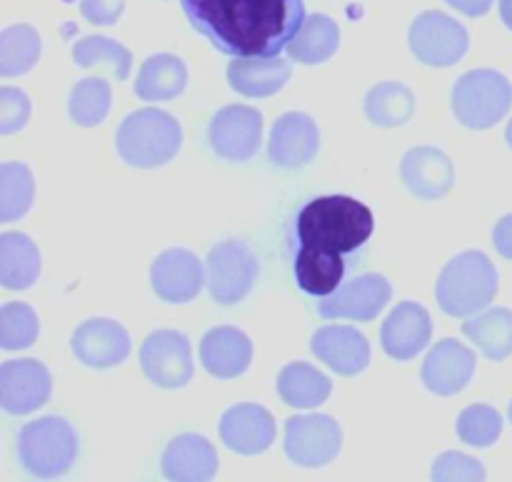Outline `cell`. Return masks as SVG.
I'll return each mask as SVG.
<instances>
[{"label": "cell", "mask_w": 512, "mask_h": 482, "mask_svg": "<svg viewBox=\"0 0 512 482\" xmlns=\"http://www.w3.org/2000/svg\"><path fill=\"white\" fill-rule=\"evenodd\" d=\"M40 323L28 303H5L0 308V348L25 350L38 340Z\"/></svg>", "instance_id": "d590c367"}, {"label": "cell", "mask_w": 512, "mask_h": 482, "mask_svg": "<svg viewBox=\"0 0 512 482\" xmlns=\"http://www.w3.org/2000/svg\"><path fill=\"white\" fill-rule=\"evenodd\" d=\"M125 0H83L80 13L93 25H113L123 15Z\"/></svg>", "instance_id": "ab89813d"}, {"label": "cell", "mask_w": 512, "mask_h": 482, "mask_svg": "<svg viewBox=\"0 0 512 482\" xmlns=\"http://www.w3.org/2000/svg\"><path fill=\"white\" fill-rule=\"evenodd\" d=\"M400 178L405 188L420 200H440L453 190V160L433 145H415L403 155Z\"/></svg>", "instance_id": "d6986e66"}, {"label": "cell", "mask_w": 512, "mask_h": 482, "mask_svg": "<svg viewBox=\"0 0 512 482\" xmlns=\"http://www.w3.org/2000/svg\"><path fill=\"white\" fill-rule=\"evenodd\" d=\"M485 478H488V473L478 458L455 453V450L440 455L433 463V473H430L433 482H485Z\"/></svg>", "instance_id": "74e56055"}, {"label": "cell", "mask_w": 512, "mask_h": 482, "mask_svg": "<svg viewBox=\"0 0 512 482\" xmlns=\"http://www.w3.org/2000/svg\"><path fill=\"white\" fill-rule=\"evenodd\" d=\"M70 348L88 368H115L130 355V335L118 320L90 318L73 330Z\"/></svg>", "instance_id": "9a60e30c"}, {"label": "cell", "mask_w": 512, "mask_h": 482, "mask_svg": "<svg viewBox=\"0 0 512 482\" xmlns=\"http://www.w3.org/2000/svg\"><path fill=\"white\" fill-rule=\"evenodd\" d=\"M40 35L30 25H10L0 33V75L15 78L23 75L38 63L40 58Z\"/></svg>", "instance_id": "d6a6232c"}, {"label": "cell", "mask_w": 512, "mask_h": 482, "mask_svg": "<svg viewBox=\"0 0 512 482\" xmlns=\"http://www.w3.org/2000/svg\"><path fill=\"white\" fill-rule=\"evenodd\" d=\"M505 140H508V145H510V150H512V118H510L508 128H505Z\"/></svg>", "instance_id": "ee69618b"}, {"label": "cell", "mask_w": 512, "mask_h": 482, "mask_svg": "<svg viewBox=\"0 0 512 482\" xmlns=\"http://www.w3.org/2000/svg\"><path fill=\"white\" fill-rule=\"evenodd\" d=\"M445 3L453 5L463 15H470V18H480V15H485L493 8L495 0H445Z\"/></svg>", "instance_id": "b9f144b4"}, {"label": "cell", "mask_w": 512, "mask_h": 482, "mask_svg": "<svg viewBox=\"0 0 512 482\" xmlns=\"http://www.w3.org/2000/svg\"><path fill=\"white\" fill-rule=\"evenodd\" d=\"M493 245L505 260H512V213L500 218L493 228Z\"/></svg>", "instance_id": "60d3db41"}, {"label": "cell", "mask_w": 512, "mask_h": 482, "mask_svg": "<svg viewBox=\"0 0 512 482\" xmlns=\"http://www.w3.org/2000/svg\"><path fill=\"white\" fill-rule=\"evenodd\" d=\"M30 118V100L18 88H0V135H13Z\"/></svg>", "instance_id": "f35d334b"}, {"label": "cell", "mask_w": 512, "mask_h": 482, "mask_svg": "<svg viewBox=\"0 0 512 482\" xmlns=\"http://www.w3.org/2000/svg\"><path fill=\"white\" fill-rule=\"evenodd\" d=\"M205 283V268L195 253L170 248L150 265V288L160 300L173 305L193 303Z\"/></svg>", "instance_id": "5bb4252c"}, {"label": "cell", "mask_w": 512, "mask_h": 482, "mask_svg": "<svg viewBox=\"0 0 512 482\" xmlns=\"http://www.w3.org/2000/svg\"><path fill=\"white\" fill-rule=\"evenodd\" d=\"M253 343L248 335L233 325H218L200 340V363L213 378L233 380L250 368Z\"/></svg>", "instance_id": "7402d4cb"}, {"label": "cell", "mask_w": 512, "mask_h": 482, "mask_svg": "<svg viewBox=\"0 0 512 482\" xmlns=\"http://www.w3.org/2000/svg\"><path fill=\"white\" fill-rule=\"evenodd\" d=\"M18 458L33 478H60L73 468L78 458V433L60 415H45L20 430Z\"/></svg>", "instance_id": "5b68a950"}, {"label": "cell", "mask_w": 512, "mask_h": 482, "mask_svg": "<svg viewBox=\"0 0 512 482\" xmlns=\"http://www.w3.org/2000/svg\"><path fill=\"white\" fill-rule=\"evenodd\" d=\"M415 58L433 68H450L468 53L470 35L465 25L440 10H425L413 20L408 33Z\"/></svg>", "instance_id": "ba28073f"}, {"label": "cell", "mask_w": 512, "mask_h": 482, "mask_svg": "<svg viewBox=\"0 0 512 482\" xmlns=\"http://www.w3.org/2000/svg\"><path fill=\"white\" fill-rule=\"evenodd\" d=\"M503 435V415L493 405L475 403L458 418V438L473 448H490Z\"/></svg>", "instance_id": "8d00e7d4"}, {"label": "cell", "mask_w": 512, "mask_h": 482, "mask_svg": "<svg viewBox=\"0 0 512 482\" xmlns=\"http://www.w3.org/2000/svg\"><path fill=\"white\" fill-rule=\"evenodd\" d=\"M290 73L283 58H240L228 65V83L245 98H270L288 83Z\"/></svg>", "instance_id": "d4e9b609"}, {"label": "cell", "mask_w": 512, "mask_h": 482, "mask_svg": "<svg viewBox=\"0 0 512 482\" xmlns=\"http://www.w3.org/2000/svg\"><path fill=\"white\" fill-rule=\"evenodd\" d=\"M193 28L233 60L280 58L305 25L303 0H180Z\"/></svg>", "instance_id": "6da1fadb"}, {"label": "cell", "mask_w": 512, "mask_h": 482, "mask_svg": "<svg viewBox=\"0 0 512 482\" xmlns=\"http://www.w3.org/2000/svg\"><path fill=\"white\" fill-rule=\"evenodd\" d=\"M500 18L512 30V0H500Z\"/></svg>", "instance_id": "7bdbcfd3"}, {"label": "cell", "mask_w": 512, "mask_h": 482, "mask_svg": "<svg viewBox=\"0 0 512 482\" xmlns=\"http://www.w3.org/2000/svg\"><path fill=\"white\" fill-rule=\"evenodd\" d=\"M275 388H278L283 403L298 410L318 408L333 393V383H330L328 375H323L318 368L303 363V360L285 365L275 380Z\"/></svg>", "instance_id": "4316f807"}, {"label": "cell", "mask_w": 512, "mask_h": 482, "mask_svg": "<svg viewBox=\"0 0 512 482\" xmlns=\"http://www.w3.org/2000/svg\"><path fill=\"white\" fill-rule=\"evenodd\" d=\"M365 115L378 128H400L415 115V93L395 80L373 85L365 95Z\"/></svg>", "instance_id": "f546056e"}, {"label": "cell", "mask_w": 512, "mask_h": 482, "mask_svg": "<svg viewBox=\"0 0 512 482\" xmlns=\"http://www.w3.org/2000/svg\"><path fill=\"white\" fill-rule=\"evenodd\" d=\"M188 85V68L178 55L158 53L150 55L140 65V75L135 80V95L148 103H160V100H173Z\"/></svg>", "instance_id": "484cf974"}, {"label": "cell", "mask_w": 512, "mask_h": 482, "mask_svg": "<svg viewBox=\"0 0 512 482\" xmlns=\"http://www.w3.org/2000/svg\"><path fill=\"white\" fill-rule=\"evenodd\" d=\"M293 275L305 295L325 300L340 290L345 278V260L343 255H330L298 245L293 258Z\"/></svg>", "instance_id": "cb8c5ba5"}, {"label": "cell", "mask_w": 512, "mask_h": 482, "mask_svg": "<svg viewBox=\"0 0 512 482\" xmlns=\"http://www.w3.org/2000/svg\"><path fill=\"white\" fill-rule=\"evenodd\" d=\"M263 115L250 105H225L208 125V143L218 158L248 163L260 150Z\"/></svg>", "instance_id": "8fae6325"}, {"label": "cell", "mask_w": 512, "mask_h": 482, "mask_svg": "<svg viewBox=\"0 0 512 482\" xmlns=\"http://www.w3.org/2000/svg\"><path fill=\"white\" fill-rule=\"evenodd\" d=\"M220 438L233 453L260 455L273 445L275 420L258 403H240L220 418Z\"/></svg>", "instance_id": "ffe728a7"}, {"label": "cell", "mask_w": 512, "mask_h": 482, "mask_svg": "<svg viewBox=\"0 0 512 482\" xmlns=\"http://www.w3.org/2000/svg\"><path fill=\"white\" fill-rule=\"evenodd\" d=\"M35 198L33 173L25 163L0 165V223L20 220L30 210Z\"/></svg>", "instance_id": "836d02e7"}, {"label": "cell", "mask_w": 512, "mask_h": 482, "mask_svg": "<svg viewBox=\"0 0 512 482\" xmlns=\"http://www.w3.org/2000/svg\"><path fill=\"white\" fill-rule=\"evenodd\" d=\"M430 338H433V320L430 313L420 303L405 300V303L395 305L393 313L385 318L383 330H380V343L388 358L413 360L415 355L423 353L428 348Z\"/></svg>", "instance_id": "ac0fdd59"}, {"label": "cell", "mask_w": 512, "mask_h": 482, "mask_svg": "<svg viewBox=\"0 0 512 482\" xmlns=\"http://www.w3.org/2000/svg\"><path fill=\"white\" fill-rule=\"evenodd\" d=\"M375 230L373 210L350 195H320L308 200L295 218L300 248L345 255L370 240Z\"/></svg>", "instance_id": "7a4b0ae2"}, {"label": "cell", "mask_w": 512, "mask_h": 482, "mask_svg": "<svg viewBox=\"0 0 512 482\" xmlns=\"http://www.w3.org/2000/svg\"><path fill=\"white\" fill-rule=\"evenodd\" d=\"M343 448V430L330 415H293L285 423V455L300 468H323Z\"/></svg>", "instance_id": "9c48e42d"}, {"label": "cell", "mask_w": 512, "mask_h": 482, "mask_svg": "<svg viewBox=\"0 0 512 482\" xmlns=\"http://www.w3.org/2000/svg\"><path fill=\"white\" fill-rule=\"evenodd\" d=\"M183 148V128L170 113L143 108L130 113L115 133V150L120 160L133 168L168 165Z\"/></svg>", "instance_id": "277c9868"}, {"label": "cell", "mask_w": 512, "mask_h": 482, "mask_svg": "<svg viewBox=\"0 0 512 482\" xmlns=\"http://www.w3.org/2000/svg\"><path fill=\"white\" fill-rule=\"evenodd\" d=\"M508 418H510V423H512V400H510V410H508Z\"/></svg>", "instance_id": "f6af8a7d"}, {"label": "cell", "mask_w": 512, "mask_h": 482, "mask_svg": "<svg viewBox=\"0 0 512 482\" xmlns=\"http://www.w3.org/2000/svg\"><path fill=\"white\" fill-rule=\"evenodd\" d=\"M53 380L40 360L20 358L0 365V405L10 415H28L50 400Z\"/></svg>", "instance_id": "7c38bea8"}, {"label": "cell", "mask_w": 512, "mask_h": 482, "mask_svg": "<svg viewBox=\"0 0 512 482\" xmlns=\"http://www.w3.org/2000/svg\"><path fill=\"white\" fill-rule=\"evenodd\" d=\"M340 45V28L330 15L315 13L308 15L300 33L288 45V55L298 63L320 65L335 55Z\"/></svg>", "instance_id": "4dcf8cb0"}, {"label": "cell", "mask_w": 512, "mask_h": 482, "mask_svg": "<svg viewBox=\"0 0 512 482\" xmlns=\"http://www.w3.org/2000/svg\"><path fill=\"white\" fill-rule=\"evenodd\" d=\"M258 258L245 240L228 238L215 245L205 260V280L210 298L218 305H235L250 295L258 283Z\"/></svg>", "instance_id": "52a82bcc"}, {"label": "cell", "mask_w": 512, "mask_h": 482, "mask_svg": "<svg viewBox=\"0 0 512 482\" xmlns=\"http://www.w3.org/2000/svg\"><path fill=\"white\" fill-rule=\"evenodd\" d=\"M40 278V250L28 235H0V285L8 290H25Z\"/></svg>", "instance_id": "83f0119b"}, {"label": "cell", "mask_w": 512, "mask_h": 482, "mask_svg": "<svg viewBox=\"0 0 512 482\" xmlns=\"http://www.w3.org/2000/svg\"><path fill=\"white\" fill-rule=\"evenodd\" d=\"M320 148V130L308 113L280 115L270 130V163L285 170L305 168L315 160Z\"/></svg>", "instance_id": "2e32d148"}, {"label": "cell", "mask_w": 512, "mask_h": 482, "mask_svg": "<svg viewBox=\"0 0 512 482\" xmlns=\"http://www.w3.org/2000/svg\"><path fill=\"white\" fill-rule=\"evenodd\" d=\"M140 368L158 388H185L193 378L190 340L178 330H155L140 345Z\"/></svg>", "instance_id": "30bf717a"}, {"label": "cell", "mask_w": 512, "mask_h": 482, "mask_svg": "<svg viewBox=\"0 0 512 482\" xmlns=\"http://www.w3.org/2000/svg\"><path fill=\"white\" fill-rule=\"evenodd\" d=\"M110 85L103 78H83L73 85L68 98V115L80 128H95L110 113Z\"/></svg>", "instance_id": "e575fe53"}, {"label": "cell", "mask_w": 512, "mask_h": 482, "mask_svg": "<svg viewBox=\"0 0 512 482\" xmlns=\"http://www.w3.org/2000/svg\"><path fill=\"white\" fill-rule=\"evenodd\" d=\"M160 468L170 482H213L218 473V453L208 438L185 433L170 440Z\"/></svg>", "instance_id": "603a6c76"}, {"label": "cell", "mask_w": 512, "mask_h": 482, "mask_svg": "<svg viewBox=\"0 0 512 482\" xmlns=\"http://www.w3.org/2000/svg\"><path fill=\"white\" fill-rule=\"evenodd\" d=\"M512 85L490 68L470 70L453 85V113L470 130H488L510 113Z\"/></svg>", "instance_id": "8992f818"}, {"label": "cell", "mask_w": 512, "mask_h": 482, "mask_svg": "<svg viewBox=\"0 0 512 482\" xmlns=\"http://www.w3.org/2000/svg\"><path fill=\"white\" fill-rule=\"evenodd\" d=\"M73 60L80 68H108L115 80H125L133 68V55L123 43L105 35H88L73 45Z\"/></svg>", "instance_id": "1f68e13d"}, {"label": "cell", "mask_w": 512, "mask_h": 482, "mask_svg": "<svg viewBox=\"0 0 512 482\" xmlns=\"http://www.w3.org/2000/svg\"><path fill=\"white\" fill-rule=\"evenodd\" d=\"M463 333L468 335L470 343L478 345L485 358L493 363H503L512 355V310H483L463 325Z\"/></svg>", "instance_id": "f1b7e54d"}, {"label": "cell", "mask_w": 512, "mask_h": 482, "mask_svg": "<svg viewBox=\"0 0 512 482\" xmlns=\"http://www.w3.org/2000/svg\"><path fill=\"white\" fill-rule=\"evenodd\" d=\"M475 365H478V358L468 345L455 338H445L430 348L420 378L430 393L450 398L473 380Z\"/></svg>", "instance_id": "e0dca14e"}, {"label": "cell", "mask_w": 512, "mask_h": 482, "mask_svg": "<svg viewBox=\"0 0 512 482\" xmlns=\"http://www.w3.org/2000/svg\"><path fill=\"white\" fill-rule=\"evenodd\" d=\"M393 298L388 278L378 273L360 275L350 280L330 298L320 300L318 313L328 320H355V323H370L380 315V310Z\"/></svg>", "instance_id": "4fadbf2b"}, {"label": "cell", "mask_w": 512, "mask_h": 482, "mask_svg": "<svg viewBox=\"0 0 512 482\" xmlns=\"http://www.w3.org/2000/svg\"><path fill=\"white\" fill-rule=\"evenodd\" d=\"M498 270L480 250H468L450 260L435 283V300L450 318L483 313L498 295Z\"/></svg>", "instance_id": "3957f363"}, {"label": "cell", "mask_w": 512, "mask_h": 482, "mask_svg": "<svg viewBox=\"0 0 512 482\" xmlns=\"http://www.w3.org/2000/svg\"><path fill=\"white\" fill-rule=\"evenodd\" d=\"M310 348L318 360H323L333 373L353 378L363 373L370 363V343L360 330L350 325H325L315 330Z\"/></svg>", "instance_id": "44dd1931"}]
</instances>
